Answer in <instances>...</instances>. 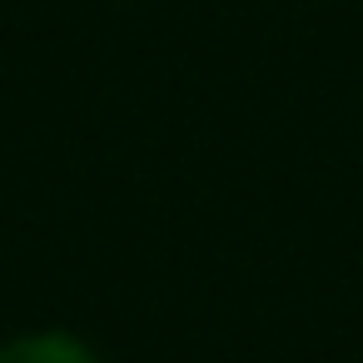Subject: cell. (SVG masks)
<instances>
[{
	"instance_id": "cell-1",
	"label": "cell",
	"mask_w": 363,
	"mask_h": 363,
	"mask_svg": "<svg viewBox=\"0 0 363 363\" xmlns=\"http://www.w3.org/2000/svg\"><path fill=\"white\" fill-rule=\"evenodd\" d=\"M0 363H95L75 338L60 333H40V338H21L11 348H0Z\"/></svg>"
}]
</instances>
